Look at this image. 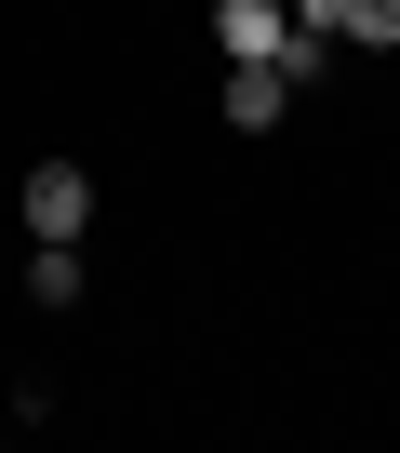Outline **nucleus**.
Instances as JSON below:
<instances>
[{
  "label": "nucleus",
  "mask_w": 400,
  "mask_h": 453,
  "mask_svg": "<svg viewBox=\"0 0 400 453\" xmlns=\"http://www.w3.org/2000/svg\"><path fill=\"white\" fill-rule=\"evenodd\" d=\"M307 81L281 67V54H227V81H214V107H227V134H281V107H294Z\"/></svg>",
  "instance_id": "obj_1"
},
{
  "label": "nucleus",
  "mask_w": 400,
  "mask_h": 453,
  "mask_svg": "<svg viewBox=\"0 0 400 453\" xmlns=\"http://www.w3.org/2000/svg\"><path fill=\"white\" fill-rule=\"evenodd\" d=\"M27 226H41V241H81V226H94V173L81 160H41L27 173Z\"/></svg>",
  "instance_id": "obj_2"
},
{
  "label": "nucleus",
  "mask_w": 400,
  "mask_h": 453,
  "mask_svg": "<svg viewBox=\"0 0 400 453\" xmlns=\"http://www.w3.org/2000/svg\"><path fill=\"white\" fill-rule=\"evenodd\" d=\"M214 41H227V54H281L294 14H281V0H214Z\"/></svg>",
  "instance_id": "obj_3"
},
{
  "label": "nucleus",
  "mask_w": 400,
  "mask_h": 453,
  "mask_svg": "<svg viewBox=\"0 0 400 453\" xmlns=\"http://www.w3.org/2000/svg\"><path fill=\"white\" fill-rule=\"evenodd\" d=\"M27 294H41V307H81V241H41V254H27Z\"/></svg>",
  "instance_id": "obj_4"
},
{
  "label": "nucleus",
  "mask_w": 400,
  "mask_h": 453,
  "mask_svg": "<svg viewBox=\"0 0 400 453\" xmlns=\"http://www.w3.org/2000/svg\"><path fill=\"white\" fill-rule=\"evenodd\" d=\"M334 41H360V54H400V0H347V14H334Z\"/></svg>",
  "instance_id": "obj_5"
}]
</instances>
